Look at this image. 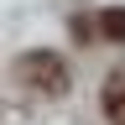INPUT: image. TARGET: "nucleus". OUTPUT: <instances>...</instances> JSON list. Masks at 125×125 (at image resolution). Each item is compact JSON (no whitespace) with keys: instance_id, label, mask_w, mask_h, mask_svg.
I'll return each mask as SVG.
<instances>
[{"instance_id":"nucleus-1","label":"nucleus","mask_w":125,"mask_h":125,"mask_svg":"<svg viewBox=\"0 0 125 125\" xmlns=\"http://www.w3.org/2000/svg\"><path fill=\"white\" fill-rule=\"evenodd\" d=\"M21 78L37 94H62L68 89V68L57 62V52H26L21 57Z\"/></svg>"},{"instance_id":"nucleus-3","label":"nucleus","mask_w":125,"mask_h":125,"mask_svg":"<svg viewBox=\"0 0 125 125\" xmlns=\"http://www.w3.org/2000/svg\"><path fill=\"white\" fill-rule=\"evenodd\" d=\"M99 31H104L109 42H125V10H104L99 16Z\"/></svg>"},{"instance_id":"nucleus-2","label":"nucleus","mask_w":125,"mask_h":125,"mask_svg":"<svg viewBox=\"0 0 125 125\" xmlns=\"http://www.w3.org/2000/svg\"><path fill=\"white\" fill-rule=\"evenodd\" d=\"M104 115L115 120V125H125V73H115L104 83Z\"/></svg>"}]
</instances>
